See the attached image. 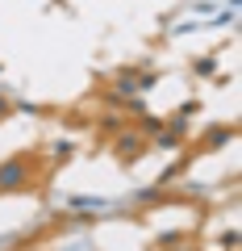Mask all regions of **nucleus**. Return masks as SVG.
Masks as SVG:
<instances>
[{
  "instance_id": "39448f33",
  "label": "nucleus",
  "mask_w": 242,
  "mask_h": 251,
  "mask_svg": "<svg viewBox=\"0 0 242 251\" xmlns=\"http://www.w3.org/2000/svg\"><path fill=\"white\" fill-rule=\"evenodd\" d=\"M117 151H138V138H134V134H126L121 143H117Z\"/></svg>"
},
{
  "instance_id": "20e7f679",
  "label": "nucleus",
  "mask_w": 242,
  "mask_h": 251,
  "mask_svg": "<svg viewBox=\"0 0 242 251\" xmlns=\"http://www.w3.org/2000/svg\"><path fill=\"white\" fill-rule=\"evenodd\" d=\"M130 92H138L134 80H117V97H126V100H130Z\"/></svg>"
},
{
  "instance_id": "423d86ee",
  "label": "nucleus",
  "mask_w": 242,
  "mask_h": 251,
  "mask_svg": "<svg viewBox=\"0 0 242 251\" xmlns=\"http://www.w3.org/2000/svg\"><path fill=\"white\" fill-rule=\"evenodd\" d=\"M197 72H200V75H213V72H217V63H213V59H200V63H197Z\"/></svg>"
},
{
  "instance_id": "7ed1b4c3",
  "label": "nucleus",
  "mask_w": 242,
  "mask_h": 251,
  "mask_svg": "<svg viewBox=\"0 0 242 251\" xmlns=\"http://www.w3.org/2000/svg\"><path fill=\"white\" fill-rule=\"evenodd\" d=\"M67 205H75V209H100V205H105V197H71Z\"/></svg>"
},
{
  "instance_id": "f03ea898",
  "label": "nucleus",
  "mask_w": 242,
  "mask_h": 251,
  "mask_svg": "<svg viewBox=\"0 0 242 251\" xmlns=\"http://www.w3.org/2000/svg\"><path fill=\"white\" fill-rule=\"evenodd\" d=\"M234 138V126H217V130H209V147H221Z\"/></svg>"
},
{
  "instance_id": "f257e3e1",
  "label": "nucleus",
  "mask_w": 242,
  "mask_h": 251,
  "mask_svg": "<svg viewBox=\"0 0 242 251\" xmlns=\"http://www.w3.org/2000/svg\"><path fill=\"white\" fill-rule=\"evenodd\" d=\"M25 180H29V159L17 155V159H9L0 168V193H13V188H21Z\"/></svg>"
},
{
  "instance_id": "0eeeda50",
  "label": "nucleus",
  "mask_w": 242,
  "mask_h": 251,
  "mask_svg": "<svg viewBox=\"0 0 242 251\" xmlns=\"http://www.w3.org/2000/svg\"><path fill=\"white\" fill-rule=\"evenodd\" d=\"M0 113H9V100H4V97H0Z\"/></svg>"
}]
</instances>
